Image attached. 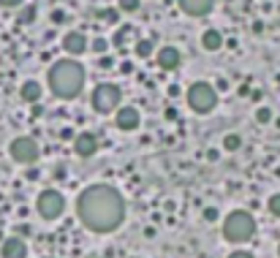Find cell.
<instances>
[{"label": "cell", "mask_w": 280, "mask_h": 258, "mask_svg": "<svg viewBox=\"0 0 280 258\" xmlns=\"http://www.w3.org/2000/svg\"><path fill=\"white\" fill-rule=\"evenodd\" d=\"M125 196L112 185L95 182L76 196V217L93 234H114L125 223Z\"/></svg>", "instance_id": "cell-1"}, {"label": "cell", "mask_w": 280, "mask_h": 258, "mask_svg": "<svg viewBox=\"0 0 280 258\" xmlns=\"http://www.w3.org/2000/svg\"><path fill=\"white\" fill-rule=\"evenodd\" d=\"M84 82H87V71L76 57L55 60L47 71V87L52 90L55 98L60 101H74L82 95Z\"/></svg>", "instance_id": "cell-2"}, {"label": "cell", "mask_w": 280, "mask_h": 258, "mask_svg": "<svg viewBox=\"0 0 280 258\" xmlns=\"http://www.w3.org/2000/svg\"><path fill=\"white\" fill-rule=\"evenodd\" d=\"M256 231H258V223L248 209H231L223 217V226H221V234L228 245H248L256 236Z\"/></svg>", "instance_id": "cell-3"}, {"label": "cell", "mask_w": 280, "mask_h": 258, "mask_svg": "<svg viewBox=\"0 0 280 258\" xmlns=\"http://www.w3.org/2000/svg\"><path fill=\"white\" fill-rule=\"evenodd\" d=\"M218 90L212 82H193L191 87L185 90V101L188 109L193 114H212L218 109Z\"/></svg>", "instance_id": "cell-4"}, {"label": "cell", "mask_w": 280, "mask_h": 258, "mask_svg": "<svg viewBox=\"0 0 280 258\" xmlns=\"http://www.w3.org/2000/svg\"><path fill=\"white\" fill-rule=\"evenodd\" d=\"M90 103H93V109L98 114H114L123 106V90L114 82H101L90 95Z\"/></svg>", "instance_id": "cell-5"}, {"label": "cell", "mask_w": 280, "mask_h": 258, "mask_svg": "<svg viewBox=\"0 0 280 258\" xmlns=\"http://www.w3.org/2000/svg\"><path fill=\"white\" fill-rule=\"evenodd\" d=\"M8 155H11V160L19 166H35L38 158H41V147H38L35 139H30V136H17V139L8 144Z\"/></svg>", "instance_id": "cell-6"}, {"label": "cell", "mask_w": 280, "mask_h": 258, "mask_svg": "<svg viewBox=\"0 0 280 258\" xmlns=\"http://www.w3.org/2000/svg\"><path fill=\"white\" fill-rule=\"evenodd\" d=\"M35 209H38V215H41L44 220H57V217L65 212V196L60 193L57 188L41 190L38 199H35Z\"/></svg>", "instance_id": "cell-7"}, {"label": "cell", "mask_w": 280, "mask_h": 258, "mask_svg": "<svg viewBox=\"0 0 280 258\" xmlns=\"http://www.w3.org/2000/svg\"><path fill=\"white\" fill-rule=\"evenodd\" d=\"M114 125L123 130V133H134V130L141 125L139 109H136V106H120V109L114 112Z\"/></svg>", "instance_id": "cell-8"}, {"label": "cell", "mask_w": 280, "mask_h": 258, "mask_svg": "<svg viewBox=\"0 0 280 258\" xmlns=\"http://www.w3.org/2000/svg\"><path fill=\"white\" fill-rule=\"evenodd\" d=\"M63 49L71 57H82L84 52H90V38L82 30H71V33L63 35Z\"/></svg>", "instance_id": "cell-9"}, {"label": "cell", "mask_w": 280, "mask_h": 258, "mask_svg": "<svg viewBox=\"0 0 280 258\" xmlns=\"http://www.w3.org/2000/svg\"><path fill=\"white\" fill-rule=\"evenodd\" d=\"M74 144V155L76 158H93L98 153V136L90 133V130H82V133H76V139L71 141Z\"/></svg>", "instance_id": "cell-10"}, {"label": "cell", "mask_w": 280, "mask_h": 258, "mask_svg": "<svg viewBox=\"0 0 280 258\" xmlns=\"http://www.w3.org/2000/svg\"><path fill=\"white\" fill-rule=\"evenodd\" d=\"M155 65L161 71H177L182 65V54L177 47H171V44H166V47H161L155 52Z\"/></svg>", "instance_id": "cell-11"}, {"label": "cell", "mask_w": 280, "mask_h": 258, "mask_svg": "<svg viewBox=\"0 0 280 258\" xmlns=\"http://www.w3.org/2000/svg\"><path fill=\"white\" fill-rule=\"evenodd\" d=\"M177 6L188 17H207L215 8V0H177Z\"/></svg>", "instance_id": "cell-12"}, {"label": "cell", "mask_w": 280, "mask_h": 258, "mask_svg": "<svg viewBox=\"0 0 280 258\" xmlns=\"http://www.w3.org/2000/svg\"><path fill=\"white\" fill-rule=\"evenodd\" d=\"M0 256L3 258H28V245L22 236H8L0 242Z\"/></svg>", "instance_id": "cell-13"}, {"label": "cell", "mask_w": 280, "mask_h": 258, "mask_svg": "<svg viewBox=\"0 0 280 258\" xmlns=\"http://www.w3.org/2000/svg\"><path fill=\"white\" fill-rule=\"evenodd\" d=\"M44 95V87L41 82H35V79H25L22 87H19V98L25 101V103H38Z\"/></svg>", "instance_id": "cell-14"}, {"label": "cell", "mask_w": 280, "mask_h": 258, "mask_svg": "<svg viewBox=\"0 0 280 258\" xmlns=\"http://www.w3.org/2000/svg\"><path fill=\"white\" fill-rule=\"evenodd\" d=\"M223 33L221 30H215V27H210V30H204L201 33V47L207 49V52H218V49H223Z\"/></svg>", "instance_id": "cell-15"}, {"label": "cell", "mask_w": 280, "mask_h": 258, "mask_svg": "<svg viewBox=\"0 0 280 258\" xmlns=\"http://www.w3.org/2000/svg\"><path fill=\"white\" fill-rule=\"evenodd\" d=\"M35 19H38V8H35L33 3H25V6L17 8V22L19 25H33Z\"/></svg>", "instance_id": "cell-16"}, {"label": "cell", "mask_w": 280, "mask_h": 258, "mask_svg": "<svg viewBox=\"0 0 280 258\" xmlns=\"http://www.w3.org/2000/svg\"><path fill=\"white\" fill-rule=\"evenodd\" d=\"M134 52H136V57H139V60H150L152 54H155V44H152L150 38H139L136 47H134Z\"/></svg>", "instance_id": "cell-17"}, {"label": "cell", "mask_w": 280, "mask_h": 258, "mask_svg": "<svg viewBox=\"0 0 280 258\" xmlns=\"http://www.w3.org/2000/svg\"><path fill=\"white\" fill-rule=\"evenodd\" d=\"M223 150H226V153H239V150H242V136L239 133H226L223 136Z\"/></svg>", "instance_id": "cell-18"}, {"label": "cell", "mask_w": 280, "mask_h": 258, "mask_svg": "<svg viewBox=\"0 0 280 258\" xmlns=\"http://www.w3.org/2000/svg\"><path fill=\"white\" fill-rule=\"evenodd\" d=\"M109 38H104V35H95V38H90V52L93 54H109Z\"/></svg>", "instance_id": "cell-19"}, {"label": "cell", "mask_w": 280, "mask_h": 258, "mask_svg": "<svg viewBox=\"0 0 280 258\" xmlns=\"http://www.w3.org/2000/svg\"><path fill=\"white\" fill-rule=\"evenodd\" d=\"M256 123H258V125H269V123H275V112H272V106H258V109H256Z\"/></svg>", "instance_id": "cell-20"}, {"label": "cell", "mask_w": 280, "mask_h": 258, "mask_svg": "<svg viewBox=\"0 0 280 258\" xmlns=\"http://www.w3.org/2000/svg\"><path fill=\"white\" fill-rule=\"evenodd\" d=\"M117 8L120 14H136L141 8V0H117Z\"/></svg>", "instance_id": "cell-21"}, {"label": "cell", "mask_w": 280, "mask_h": 258, "mask_svg": "<svg viewBox=\"0 0 280 258\" xmlns=\"http://www.w3.org/2000/svg\"><path fill=\"white\" fill-rule=\"evenodd\" d=\"M267 209H269V215H272V217H278V220H280V193L269 196V201H267Z\"/></svg>", "instance_id": "cell-22"}, {"label": "cell", "mask_w": 280, "mask_h": 258, "mask_svg": "<svg viewBox=\"0 0 280 258\" xmlns=\"http://www.w3.org/2000/svg\"><path fill=\"white\" fill-rule=\"evenodd\" d=\"M101 19H106V25H117L120 22V8H106V11H101Z\"/></svg>", "instance_id": "cell-23"}, {"label": "cell", "mask_w": 280, "mask_h": 258, "mask_svg": "<svg viewBox=\"0 0 280 258\" xmlns=\"http://www.w3.org/2000/svg\"><path fill=\"white\" fill-rule=\"evenodd\" d=\"M201 217H204L207 223H218V220H221V212H218V206H207V209L201 212Z\"/></svg>", "instance_id": "cell-24"}, {"label": "cell", "mask_w": 280, "mask_h": 258, "mask_svg": "<svg viewBox=\"0 0 280 258\" xmlns=\"http://www.w3.org/2000/svg\"><path fill=\"white\" fill-rule=\"evenodd\" d=\"M98 68L101 71H112L114 68V57H112V54H98Z\"/></svg>", "instance_id": "cell-25"}, {"label": "cell", "mask_w": 280, "mask_h": 258, "mask_svg": "<svg viewBox=\"0 0 280 258\" xmlns=\"http://www.w3.org/2000/svg\"><path fill=\"white\" fill-rule=\"evenodd\" d=\"M49 19H52V25H65V19H68V14H65L63 8H55V11L49 14Z\"/></svg>", "instance_id": "cell-26"}, {"label": "cell", "mask_w": 280, "mask_h": 258, "mask_svg": "<svg viewBox=\"0 0 280 258\" xmlns=\"http://www.w3.org/2000/svg\"><path fill=\"white\" fill-rule=\"evenodd\" d=\"M164 120H166V123H177V120H180V112H177L174 106H166V109H164Z\"/></svg>", "instance_id": "cell-27"}, {"label": "cell", "mask_w": 280, "mask_h": 258, "mask_svg": "<svg viewBox=\"0 0 280 258\" xmlns=\"http://www.w3.org/2000/svg\"><path fill=\"white\" fill-rule=\"evenodd\" d=\"M76 139V130L71 128V125H65V128H60V141H74Z\"/></svg>", "instance_id": "cell-28"}, {"label": "cell", "mask_w": 280, "mask_h": 258, "mask_svg": "<svg viewBox=\"0 0 280 258\" xmlns=\"http://www.w3.org/2000/svg\"><path fill=\"white\" fill-rule=\"evenodd\" d=\"M226 258H256V256H253L251 250H245V247H237V250H234V253H228Z\"/></svg>", "instance_id": "cell-29"}, {"label": "cell", "mask_w": 280, "mask_h": 258, "mask_svg": "<svg viewBox=\"0 0 280 258\" xmlns=\"http://www.w3.org/2000/svg\"><path fill=\"white\" fill-rule=\"evenodd\" d=\"M215 90H218V95H221V93H228V82H226L223 77H218V79H215Z\"/></svg>", "instance_id": "cell-30"}, {"label": "cell", "mask_w": 280, "mask_h": 258, "mask_svg": "<svg viewBox=\"0 0 280 258\" xmlns=\"http://www.w3.org/2000/svg\"><path fill=\"white\" fill-rule=\"evenodd\" d=\"M25 177H28L30 182H35V180H38V177H41V171L35 169V166H28V171H25Z\"/></svg>", "instance_id": "cell-31"}, {"label": "cell", "mask_w": 280, "mask_h": 258, "mask_svg": "<svg viewBox=\"0 0 280 258\" xmlns=\"http://www.w3.org/2000/svg\"><path fill=\"white\" fill-rule=\"evenodd\" d=\"M0 6L3 8H19V6H25V0H0Z\"/></svg>", "instance_id": "cell-32"}, {"label": "cell", "mask_w": 280, "mask_h": 258, "mask_svg": "<svg viewBox=\"0 0 280 258\" xmlns=\"http://www.w3.org/2000/svg\"><path fill=\"white\" fill-rule=\"evenodd\" d=\"M166 93H169V98H177V95H182V87H180V84H169Z\"/></svg>", "instance_id": "cell-33"}, {"label": "cell", "mask_w": 280, "mask_h": 258, "mask_svg": "<svg viewBox=\"0 0 280 258\" xmlns=\"http://www.w3.org/2000/svg\"><path fill=\"white\" fill-rule=\"evenodd\" d=\"M120 74H134V63H131V60H123V63H120Z\"/></svg>", "instance_id": "cell-34"}, {"label": "cell", "mask_w": 280, "mask_h": 258, "mask_svg": "<svg viewBox=\"0 0 280 258\" xmlns=\"http://www.w3.org/2000/svg\"><path fill=\"white\" fill-rule=\"evenodd\" d=\"M207 158H210V160H221V153H218V150H207Z\"/></svg>", "instance_id": "cell-35"}, {"label": "cell", "mask_w": 280, "mask_h": 258, "mask_svg": "<svg viewBox=\"0 0 280 258\" xmlns=\"http://www.w3.org/2000/svg\"><path fill=\"white\" fill-rule=\"evenodd\" d=\"M144 236H147V239H152V236H155V226H144Z\"/></svg>", "instance_id": "cell-36"}, {"label": "cell", "mask_w": 280, "mask_h": 258, "mask_svg": "<svg viewBox=\"0 0 280 258\" xmlns=\"http://www.w3.org/2000/svg\"><path fill=\"white\" fill-rule=\"evenodd\" d=\"M253 33H264V22H253Z\"/></svg>", "instance_id": "cell-37"}, {"label": "cell", "mask_w": 280, "mask_h": 258, "mask_svg": "<svg viewBox=\"0 0 280 258\" xmlns=\"http://www.w3.org/2000/svg\"><path fill=\"white\" fill-rule=\"evenodd\" d=\"M251 98H253V101H261V98H264V93H261V90H253Z\"/></svg>", "instance_id": "cell-38"}, {"label": "cell", "mask_w": 280, "mask_h": 258, "mask_svg": "<svg viewBox=\"0 0 280 258\" xmlns=\"http://www.w3.org/2000/svg\"><path fill=\"white\" fill-rule=\"evenodd\" d=\"M55 177H57V180H65V169H63V166H57V171H55Z\"/></svg>", "instance_id": "cell-39"}, {"label": "cell", "mask_w": 280, "mask_h": 258, "mask_svg": "<svg viewBox=\"0 0 280 258\" xmlns=\"http://www.w3.org/2000/svg\"><path fill=\"white\" fill-rule=\"evenodd\" d=\"M0 242H3V231H0Z\"/></svg>", "instance_id": "cell-40"}, {"label": "cell", "mask_w": 280, "mask_h": 258, "mask_svg": "<svg viewBox=\"0 0 280 258\" xmlns=\"http://www.w3.org/2000/svg\"><path fill=\"white\" fill-rule=\"evenodd\" d=\"M278 256H280V245H278Z\"/></svg>", "instance_id": "cell-41"}]
</instances>
